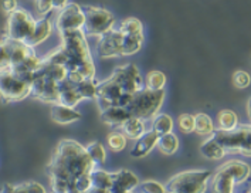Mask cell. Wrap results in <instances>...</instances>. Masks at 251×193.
Masks as SVG:
<instances>
[{
    "label": "cell",
    "mask_w": 251,
    "mask_h": 193,
    "mask_svg": "<svg viewBox=\"0 0 251 193\" xmlns=\"http://www.w3.org/2000/svg\"><path fill=\"white\" fill-rule=\"evenodd\" d=\"M145 88V80L142 78L138 67L135 64L121 65L114 70L111 77L98 83L97 101L101 111L111 107H117L121 97L133 95Z\"/></svg>",
    "instance_id": "cell-1"
},
{
    "label": "cell",
    "mask_w": 251,
    "mask_h": 193,
    "mask_svg": "<svg viewBox=\"0 0 251 193\" xmlns=\"http://www.w3.org/2000/svg\"><path fill=\"white\" fill-rule=\"evenodd\" d=\"M61 50L66 54L67 78L73 83H82L85 80H94L95 64L88 47L87 36L84 30H74L60 33Z\"/></svg>",
    "instance_id": "cell-2"
},
{
    "label": "cell",
    "mask_w": 251,
    "mask_h": 193,
    "mask_svg": "<svg viewBox=\"0 0 251 193\" xmlns=\"http://www.w3.org/2000/svg\"><path fill=\"white\" fill-rule=\"evenodd\" d=\"M93 170H95V165L85 152V148L70 139L60 142L49 166L50 176H63L70 180L88 175Z\"/></svg>",
    "instance_id": "cell-3"
},
{
    "label": "cell",
    "mask_w": 251,
    "mask_h": 193,
    "mask_svg": "<svg viewBox=\"0 0 251 193\" xmlns=\"http://www.w3.org/2000/svg\"><path fill=\"white\" fill-rule=\"evenodd\" d=\"M250 176V167L243 162H228L219 167L213 178V193H234V188Z\"/></svg>",
    "instance_id": "cell-4"
},
{
    "label": "cell",
    "mask_w": 251,
    "mask_h": 193,
    "mask_svg": "<svg viewBox=\"0 0 251 193\" xmlns=\"http://www.w3.org/2000/svg\"><path fill=\"white\" fill-rule=\"evenodd\" d=\"M163 101H165V90L152 91L142 88L136 94H133L132 101L126 108L131 115L145 121L158 115Z\"/></svg>",
    "instance_id": "cell-5"
},
{
    "label": "cell",
    "mask_w": 251,
    "mask_h": 193,
    "mask_svg": "<svg viewBox=\"0 0 251 193\" xmlns=\"http://www.w3.org/2000/svg\"><path fill=\"white\" fill-rule=\"evenodd\" d=\"M226 154H240L251 156V125H240L233 131H214L212 135Z\"/></svg>",
    "instance_id": "cell-6"
},
{
    "label": "cell",
    "mask_w": 251,
    "mask_h": 193,
    "mask_svg": "<svg viewBox=\"0 0 251 193\" xmlns=\"http://www.w3.org/2000/svg\"><path fill=\"white\" fill-rule=\"evenodd\" d=\"M212 173L207 170H189L173 176L168 182V193H204Z\"/></svg>",
    "instance_id": "cell-7"
},
{
    "label": "cell",
    "mask_w": 251,
    "mask_h": 193,
    "mask_svg": "<svg viewBox=\"0 0 251 193\" xmlns=\"http://www.w3.org/2000/svg\"><path fill=\"white\" fill-rule=\"evenodd\" d=\"M84 33L85 36L91 37H102L108 31H111L115 27V16L106 10L104 7H97V6H84Z\"/></svg>",
    "instance_id": "cell-8"
},
{
    "label": "cell",
    "mask_w": 251,
    "mask_h": 193,
    "mask_svg": "<svg viewBox=\"0 0 251 193\" xmlns=\"http://www.w3.org/2000/svg\"><path fill=\"white\" fill-rule=\"evenodd\" d=\"M31 81L16 74L12 70L0 71V95L4 101H22L30 95Z\"/></svg>",
    "instance_id": "cell-9"
},
{
    "label": "cell",
    "mask_w": 251,
    "mask_h": 193,
    "mask_svg": "<svg viewBox=\"0 0 251 193\" xmlns=\"http://www.w3.org/2000/svg\"><path fill=\"white\" fill-rule=\"evenodd\" d=\"M119 30L124 34V47H122V57L124 55H133L141 52L145 36H144V25L136 17H128L121 22Z\"/></svg>",
    "instance_id": "cell-10"
},
{
    "label": "cell",
    "mask_w": 251,
    "mask_h": 193,
    "mask_svg": "<svg viewBox=\"0 0 251 193\" xmlns=\"http://www.w3.org/2000/svg\"><path fill=\"white\" fill-rule=\"evenodd\" d=\"M36 19L25 9H17L13 13L9 14L7 19V28H6V37L17 41H26L34 27H36Z\"/></svg>",
    "instance_id": "cell-11"
},
{
    "label": "cell",
    "mask_w": 251,
    "mask_h": 193,
    "mask_svg": "<svg viewBox=\"0 0 251 193\" xmlns=\"http://www.w3.org/2000/svg\"><path fill=\"white\" fill-rule=\"evenodd\" d=\"M30 95L40 101L49 104H58V83L50 78L40 67L33 76L30 85Z\"/></svg>",
    "instance_id": "cell-12"
},
{
    "label": "cell",
    "mask_w": 251,
    "mask_h": 193,
    "mask_svg": "<svg viewBox=\"0 0 251 193\" xmlns=\"http://www.w3.org/2000/svg\"><path fill=\"white\" fill-rule=\"evenodd\" d=\"M85 16L82 7L77 3H68L55 19V27L58 33L66 31H74V30H82L84 28Z\"/></svg>",
    "instance_id": "cell-13"
},
{
    "label": "cell",
    "mask_w": 251,
    "mask_h": 193,
    "mask_svg": "<svg viewBox=\"0 0 251 193\" xmlns=\"http://www.w3.org/2000/svg\"><path fill=\"white\" fill-rule=\"evenodd\" d=\"M122 47H124V34L119 28H112L105 36L100 39L97 54L101 58H114L122 57Z\"/></svg>",
    "instance_id": "cell-14"
},
{
    "label": "cell",
    "mask_w": 251,
    "mask_h": 193,
    "mask_svg": "<svg viewBox=\"0 0 251 193\" xmlns=\"http://www.w3.org/2000/svg\"><path fill=\"white\" fill-rule=\"evenodd\" d=\"M139 185L138 178L129 170H119L117 173H112V185L109 193H129L133 192Z\"/></svg>",
    "instance_id": "cell-15"
},
{
    "label": "cell",
    "mask_w": 251,
    "mask_h": 193,
    "mask_svg": "<svg viewBox=\"0 0 251 193\" xmlns=\"http://www.w3.org/2000/svg\"><path fill=\"white\" fill-rule=\"evenodd\" d=\"M81 101L82 97L78 92L77 83H73L68 78L58 83V104H63L70 108H75Z\"/></svg>",
    "instance_id": "cell-16"
},
{
    "label": "cell",
    "mask_w": 251,
    "mask_h": 193,
    "mask_svg": "<svg viewBox=\"0 0 251 193\" xmlns=\"http://www.w3.org/2000/svg\"><path fill=\"white\" fill-rule=\"evenodd\" d=\"M53 28L54 25L53 22H51V19L44 16V17H41V19H39V20L36 22V27H34L31 36H30L25 43H26L30 49H33V47H36V46H40L41 43H44L46 40L51 36Z\"/></svg>",
    "instance_id": "cell-17"
},
{
    "label": "cell",
    "mask_w": 251,
    "mask_h": 193,
    "mask_svg": "<svg viewBox=\"0 0 251 193\" xmlns=\"http://www.w3.org/2000/svg\"><path fill=\"white\" fill-rule=\"evenodd\" d=\"M158 141H159V135L156 132H153L152 129L151 131H146L145 134L136 139L135 145L132 146L131 149V156L132 158H145L146 155L151 154L152 149H155L158 146Z\"/></svg>",
    "instance_id": "cell-18"
},
{
    "label": "cell",
    "mask_w": 251,
    "mask_h": 193,
    "mask_svg": "<svg viewBox=\"0 0 251 193\" xmlns=\"http://www.w3.org/2000/svg\"><path fill=\"white\" fill-rule=\"evenodd\" d=\"M50 114H51V119L54 122L61 124V125L73 124V122H77L81 119V114L78 111H75V108H70L63 104H53Z\"/></svg>",
    "instance_id": "cell-19"
},
{
    "label": "cell",
    "mask_w": 251,
    "mask_h": 193,
    "mask_svg": "<svg viewBox=\"0 0 251 193\" xmlns=\"http://www.w3.org/2000/svg\"><path fill=\"white\" fill-rule=\"evenodd\" d=\"M131 116L132 115L129 114L128 108H122V107H111L105 111H101V119L106 125H111V127L121 128Z\"/></svg>",
    "instance_id": "cell-20"
},
{
    "label": "cell",
    "mask_w": 251,
    "mask_h": 193,
    "mask_svg": "<svg viewBox=\"0 0 251 193\" xmlns=\"http://www.w3.org/2000/svg\"><path fill=\"white\" fill-rule=\"evenodd\" d=\"M122 132L126 138L129 139H139L146 132L145 128V121L144 119H139V118H135V116H131L122 127Z\"/></svg>",
    "instance_id": "cell-21"
},
{
    "label": "cell",
    "mask_w": 251,
    "mask_h": 193,
    "mask_svg": "<svg viewBox=\"0 0 251 193\" xmlns=\"http://www.w3.org/2000/svg\"><path fill=\"white\" fill-rule=\"evenodd\" d=\"M200 152L204 158L212 159V161H220L227 155L225 149H223V146L216 141L213 137H210L207 141L200 146Z\"/></svg>",
    "instance_id": "cell-22"
},
{
    "label": "cell",
    "mask_w": 251,
    "mask_h": 193,
    "mask_svg": "<svg viewBox=\"0 0 251 193\" xmlns=\"http://www.w3.org/2000/svg\"><path fill=\"white\" fill-rule=\"evenodd\" d=\"M91 178V183H93V189L97 191H105L108 192L111 189L112 185V173H108L105 170H100L95 169L90 173Z\"/></svg>",
    "instance_id": "cell-23"
},
{
    "label": "cell",
    "mask_w": 251,
    "mask_h": 193,
    "mask_svg": "<svg viewBox=\"0 0 251 193\" xmlns=\"http://www.w3.org/2000/svg\"><path fill=\"white\" fill-rule=\"evenodd\" d=\"M216 131V127L213 124V119L207 114L200 112L195 115V132L201 137H212Z\"/></svg>",
    "instance_id": "cell-24"
},
{
    "label": "cell",
    "mask_w": 251,
    "mask_h": 193,
    "mask_svg": "<svg viewBox=\"0 0 251 193\" xmlns=\"http://www.w3.org/2000/svg\"><path fill=\"white\" fill-rule=\"evenodd\" d=\"M217 124L220 131H233L238 127V116L231 110H222L217 115Z\"/></svg>",
    "instance_id": "cell-25"
},
{
    "label": "cell",
    "mask_w": 251,
    "mask_h": 193,
    "mask_svg": "<svg viewBox=\"0 0 251 193\" xmlns=\"http://www.w3.org/2000/svg\"><path fill=\"white\" fill-rule=\"evenodd\" d=\"M179 139H177V137L171 132V134H166V135H162V137H159V141H158V149L162 152V154L165 155H173L177 152V149H179Z\"/></svg>",
    "instance_id": "cell-26"
},
{
    "label": "cell",
    "mask_w": 251,
    "mask_h": 193,
    "mask_svg": "<svg viewBox=\"0 0 251 193\" xmlns=\"http://www.w3.org/2000/svg\"><path fill=\"white\" fill-rule=\"evenodd\" d=\"M173 129V119L172 116L168 114H158L153 118L152 122V131L156 132L159 137L171 134Z\"/></svg>",
    "instance_id": "cell-27"
},
{
    "label": "cell",
    "mask_w": 251,
    "mask_h": 193,
    "mask_svg": "<svg viewBox=\"0 0 251 193\" xmlns=\"http://www.w3.org/2000/svg\"><path fill=\"white\" fill-rule=\"evenodd\" d=\"M165 85H166V76L162 71L153 70L146 74L145 88L152 91H162Z\"/></svg>",
    "instance_id": "cell-28"
},
{
    "label": "cell",
    "mask_w": 251,
    "mask_h": 193,
    "mask_svg": "<svg viewBox=\"0 0 251 193\" xmlns=\"http://www.w3.org/2000/svg\"><path fill=\"white\" fill-rule=\"evenodd\" d=\"M85 152H87V155L90 156V159L94 162L95 167L100 166L101 164L105 162V149H104L101 142L95 141L93 143H90L88 146H85Z\"/></svg>",
    "instance_id": "cell-29"
},
{
    "label": "cell",
    "mask_w": 251,
    "mask_h": 193,
    "mask_svg": "<svg viewBox=\"0 0 251 193\" xmlns=\"http://www.w3.org/2000/svg\"><path fill=\"white\" fill-rule=\"evenodd\" d=\"M106 142H108V146L114 151V152H121L125 149L126 146V137L124 135V132H119V131H115V132H111L106 138Z\"/></svg>",
    "instance_id": "cell-30"
},
{
    "label": "cell",
    "mask_w": 251,
    "mask_h": 193,
    "mask_svg": "<svg viewBox=\"0 0 251 193\" xmlns=\"http://www.w3.org/2000/svg\"><path fill=\"white\" fill-rule=\"evenodd\" d=\"M12 67V58H10V49L7 44L6 37L0 40V71L10 70Z\"/></svg>",
    "instance_id": "cell-31"
},
{
    "label": "cell",
    "mask_w": 251,
    "mask_h": 193,
    "mask_svg": "<svg viewBox=\"0 0 251 193\" xmlns=\"http://www.w3.org/2000/svg\"><path fill=\"white\" fill-rule=\"evenodd\" d=\"M138 193H168L166 188L156 180H145L138 185Z\"/></svg>",
    "instance_id": "cell-32"
},
{
    "label": "cell",
    "mask_w": 251,
    "mask_h": 193,
    "mask_svg": "<svg viewBox=\"0 0 251 193\" xmlns=\"http://www.w3.org/2000/svg\"><path fill=\"white\" fill-rule=\"evenodd\" d=\"M177 125H179V129L183 134L195 132V116L190 115V114H182V115H179V118H177Z\"/></svg>",
    "instance_id": "cell-33"
},
{
    "label": "cell",
    "mask_w": 251,
    "mask_h": 193,
    "mask_svg": "<svg viewBox=\"0 0 251 193\" xmlns=\"http://www.w3.org/2000/svg\"><path fill=\"white\" fill-rule=\"evenodd\" d=\"M231 80H233L234 87H237V88H240V90L247 88L251 83L250 74H249V73H246V71H243V70H237V71L233 74Z\"/></svg>",
    "instance_id": "cell-34"
},
{
    "label": "cell",
    "mask_w": 251,
    "mask_h": 193,
    "mask_svg": "<svg viewBox=\"0 0 251 193\" xmlns=\"http://www.w3.org/2000/svg\"><path fill=\"white\" fill-rule=\"evenodd\" d=\"M37 10L39 13L44 17L47 13L53 10V3L51 0H37Z\"/></svg>",
    "instance_id": "cell-35"
},
{
    "label": "cell",
    "mask_w": 251,
    "mask_h": 193,
    "mask_svg": "<svg viewBox=\"0 0 251 193\" xmlns=\"http://www.w3.org/2000/svg\"><path fill=\"white\" fill-rule=\"evenodd\" d=\"M1 9H3L4 13H13L14 10L19 9L17 0H1Z\"/></svg>",
    "instance_id": "cell-36"
},
{
    "label": "cell",
    "mask_w": 251,
    "mask_h": 193,
    "mask_svg": "<svg viewBox=\"0 0 251 193\" xmlns=\"http://www.w3.org/2000/svg\"><path fill=\"white\" fill-rule=\"evenodd\" d=\"M27 193H46V189L36 182H27L23 185Z\"/></svg>",
    "instance_id": "cell-37"
},
{
    "label": "cell",
    "mask_w": 251,
    "mask_h": 193,
    "mask_svg": "<svg viewBox=\"0 0 251 193\" xmlns=\"http://www.w3.org/2000/svg\"><path fill=\"white\" fill-rule=\"evenodd\" d=\"M51 3H53V10H58L60 12L70 3V0H51Z\"/></svg>",
    "instance_id": "cell-38"
},
{
    "label": "cell",
    "mask_w": 251,
    "mask_h": 193,
    "mask_svg": "<svg viewBox=\"0 0 251 193\" xmlns=\"http://www.w3.org/2000/svg\"><path fill=\"white\" fill-rule=\"evenodd\" d=\"M247 112H249V118H250L251 121V98L249 100V103H247Z\"/></svg>",
    "instance_id": "cell-39"
}]
</instances>
